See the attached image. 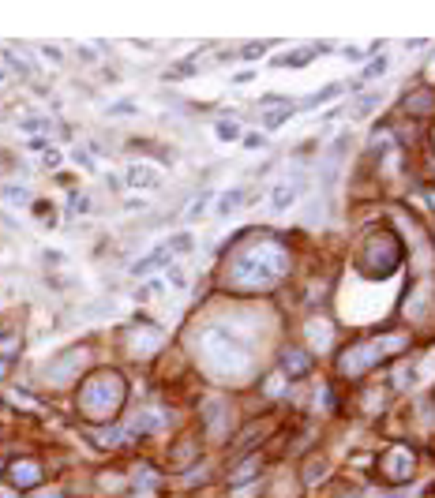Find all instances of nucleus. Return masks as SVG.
Listing matches in <instances>:
<instances>
[{"label":"nucleus","mask_w":435,"mask_h":498,"mask_svg":"<svg viewBox=\"0 0 435 498\" xmlns=\"http://www.w3.org/2000/svg\"><path fill=\"white\" fill-rule=\"evenodd\" d=\"M285 270H289V255L278 244H271V240H259V244L237 251V259H233V281L240 289H266Z\"/></svg>","instance_id":"obj_1"},{"label":"nucleus","mask_w":435,"mask_h":498,"mask_svg":"<svg viewBox=\"0 0 435 498\" xmlns=\"http://www.w3.org/2000/svg\"><path fill=\"white\" fill-rule=\"evenodd\" d=\"M203 356L214 367L218 375H229V379H240V375L252 367V345L229 326H207V334L199 337Z\"/></svg>","instance_id":"obj_2"},{"label":"nucleus","mask_w":435,"mask_h":498,"mask_svg":"<svg viewBox=\"0 0 435 498\" xmlns=\"http://www.w3.org/2000/svg\"><path fill=\"white\" fill-rule=\"evenodd\" d=\"M120 401H124V382H120L113 371H101L98 379H90L87 390H83V409H87L94 420L113 416Z\"/></svg>","instance_id":"obj_3"},{"label":"nucleus","mask_w":435,"mask_h":498,"mask_svg":"<svg viewBox=\"0 0 435 498\" xmlns=\"http://www.w3.org/2000/svg\"><path fill=\"white\" fill-rule=\"evenodd\" d=\"M124 184L135 191H158L162 188V172L154 165H143V161H132L124 169Z\"/></svg>","instance_id":"obj_4"},{"label":"nucleus","mask_w":435,"mask_h":498,"mask_svg":"<svg viewBox=\"0 0 435 498\" xmlns=\"http://www.w3.org/2000/svg\"><path fill=\"white\" fill-rule=\"evenodd\" d=\"M8 479H12L15 487H34L42 479V468H38V461H26V457H19V461H12L8 465Z\"/></svg>","instance_id":"obj_5"},{"label":"nucleus","mask_w":435,"mask_h":498,"mask_svg":"<svg viewBox=\"0 0 435 498\" xmlns=\"http://www.w3.org/2000/svg\"><path fill=\"white\" fill-rule=\"evenodd\" d=\"M300 191H304V180H293V184H278V188L271 191V210H289L293 202L300 199Z\"/></svg>","instance_id":"obj_6"},{"label":"nucleus","mask_w":435,"mask_h":498,"mask_svg":"<svg viewBox=\"0 0 435 498\" xmlns=\"http://www.w3.org/2000/svg\"><path fill=\"white\" fill-rule=\"evenodd\" d=\"M169 259H173V255L165 251V244H162V247H154L151 255L135 259V263H132V274H135V278H146V274H154V270H162V266H169Z\"/></svg>","instance_id":"obj_7"},{"label":"nucleus","mask_w":435,"mask_h":498,"mask_svg":"<svg viewBox=\"0 0 435 498\" xmlns=\"http://www.w3.org/2000/svg\"><path fill=\"white\" fill-rule=\"evenodd\" d=\"M282 371L289 375V379H300V375H308V371H312L308 353H300V348H285V356H282Z\"/></svg>","instance_id":"obj_8"},{"label":"nucleus","mask_w":435,"mask_h":498,"mask_svg":"<svg viewBox=\"0 0 435 498\" xmlns=\"http://www.w3.org/2000/svg\"><path fill=\"white\" fill-rule=\"evenodd\" d=\"M240 206H244V188L221 191V195L214 199V214H218V217H229V214H237Z\"/></svg>","instance_id":"obj_9"},{"label":"nucleus","mask_w":435,"mask_h":498,"mask_svg":"<svg viewBox=\"0 0 435 498\" xmlns=\"http://www.w3.org/2000/svg\"><path fill=\"white\" fill-rule=\"evenodd\" d=\"M316 45H308V49H297V53H285V57H278V60H271L274 68H304V64H308L312 57H316Z\"/></svg>","instance_id":"obj_10"},{"label":"nucleus","mask_w":435,"mask_h":498,"mask_svg":"<svg viewBox=\"0 0 435 498\" xmlns=\"http://www.w3.org/2000/svg\"><path fill=\"white\" fill-rule=\"evenodd\" d=\"M165 251H169V255H188V251H196V236H191V233H173L169 240H165Z\"/></svg>","instance_id":"obj_11"},{"label":"nucleus","mask_w":435,"mask_h":498,"mask_svg":"<svg viewBox=\"0 0 435 498\" xmlns=\"http://www.w3.org/2000/svg\"><path fill=\"white\" fill-rule=\"evenodd\" d=\"M207 206H214V195H210V191H199V195L188 202V210H184V217H188V221H196V217H203V214H207Z\"/></svg>","instance_id":"obj_12"},{"label":"nucleus","mask_w":435,"mask_h":498,"mask_svg":"<svg viewBox=\"0 0 435 498\" xmlns=\"http://www.w3.org/2000/svg\"><path fill=\"white\" fill-rule=\"evenodd\" d=\"M0 195H4L8 206H23V202H31V191H26L23 184H4V188H0Z\"/></svg>","instance_id":"obj_13"},{"label":"nucleus","mask_w":435,"mask_h":498,"mask_svg":"<svg viewBox=\"0 0 435 498\" xmlns=\"http://www.w3.org/2000/svg\"><path fill=\"white\" fill-rule=\"evenodd\" d=\"M19 348H23V337L15 334V330H4V334H0V359H12Z\"/></svg>","instance_id":"obj_14"},{"label":"nucleus","mask_w":435,"mask_h":498,"mask_svg":"<svg viewBox=\"0 0 435 498\" xmlns=\"http://www.w3.org/2000/svg\"><path fill=\"white\" fill-rule=\"evenodd\" d=\"M341 90H346V87H341V82H330V87H327V90H319V94H316V98H308V101H304V109H316V105H323V101L338 98V94H341Z\"/></svg>","instance_id":"obj_15"},{"label":"nucleus","mask_w":435,"mask_h":498,"mask_svg":"<svg viewBox=\"0 0 435 498\" xmlns=\"http://www.w3.org/2000/svg\"><path fill=\"white\" fill-rule=\"evenodd\" d=\"M289 113H293V105H282V109H271V113H266V116H263V127H271V132H274V127H282V124H285V120H289Z\"/></svg>","instance_id":"obj_16"},{"label":"nucleus","mask_w":435,"mask_h":498,"mask_svg":"<svg viewBox=\"0 0 435 498\" xmlns=\"http://www.w3.org/2000/svg\"><path fill=\"white\" fill-rule=\"evenodd\" d=\"M19 127H23V132H49V120H45V116H26V120H19Z\"/></svg>","instance_id":"obj_17"},{"label":"nucleus","mask_w":435,"mask_h":498,"mask_svg":"<svg viewBox=\"0 0 435 498\" xmlns=\"http://www.w3.org/2000/svg\"><path fill=\"white\" fill-rule=\"evenodd\" d=\"M214 132H218V139H221V143H229V139H237V135H240V127L233 124V120H221Z\"/></svg>","instance_id":"obj_18"},{"label":"nucleus","mask_w":435,"mask_h":498,"mask_svg":"<svg viewBox=\"0 0 435 498\" xmlns=\"http://www.w3.org/2000/svg\"><path fill=\"white\" fill-rule=\"evenodd\" d=\"M38 49H42V57H49V64H64V49H60V45L45 42V45H38Z\"/></svg>","instance_id":"obj_19"},{"label":"nucleus","mask_w":435,"mask_h":498,"mask_svg":"<svg viewBox=\"0 0 435 498\" xmlns=\"http://www.w3.org/2000/svg\"><path fill=\"white\" fill-rule=\"evenodd\" d=\"M162 289H165L162 281H151V285H143V289L135 292V300H151V296H162Z\"/></svg>","instance_id":"obj_20"},{"label":"nucleus","mask_w":435,"mask_h":498,"mask_svg":"<svg viewBox=\"0 0 435 498\" xmlns=\"http://www.w3.org/2000/svg\"><path fill=\"white\" fill-rule=\"evenodd\" d=\"M4 64L15 71V75H31V68H26V64H23L19 57H15V53H4Z\"/></svg>","instance_id":"obj_21"},{"label":"nucleus","mask_w":435,"mask_h":498,"mask_svg":"<svg viewBox=\"0 0 435 498\" xmlns=\"http://www.w3.org/2000/svg\"><path fill=\"white\" fill-rule=\"evenodd\" d=\"M266 49H271V42H252V45H244V60H255V57H263Z\"/></svg>","instance_id":"obj_22"},{"label":"nucleus","mask_w":435,"mask_h":498,"mask_svg":"<svg viewBox=\"0 0 435 498\" xmlns=\"http://www.w3.org/2000/svg\"><path fill=\"white\" fill-rule=\"evenodd\" d=\"M169 285L173 289H188V274H184L180 266H169Z\"/></svg>","instance_id":"obj_23"},{"label":"nucleus","mask_w":435,"mask_h":498,"mask_svg":"<svg viewBox=\"0 0 435 498\" xmlns=\"http://www.w3.org/2000/svg\"><path fill=\"white\" fill-rule=\"evenodd\" d=\"M90 210V199L79 195V191H71V214H87Z\"/></svg>","instance_id":"obj_24"},{"label":"nucleus","mask_w":435,"mask_h":498,"mask_svg":"<svg viewBox=\"0 0 435 498\" xmlns=\"http://www.w3.org/2000/svg\"><path fill=\"white\" fill-rule=\"evenodd\" d=\"M386 68H391V60H386V57H379V60L372 64V68H368V71H364V79H375V75H383V71H386Z\"/></svg>","instance_id":"obj_25"},{"label":"nucleus","mask_w":435,"mask_h":498,"mask_svg":"<svg viewBox=\"0 0 435 498\" xmlns=\"http://www.w3.org/2000/svg\"><path fill=\"white\" fill-rule=\"evenodd\" d=\"M34 217L49 221V225H53V221H57V217H53V206H49V202H34Z\"/></svg>","instance_id":"obj_26"},{"label":"nucleus","mask_w":435,"mask_h":498,"mask_svg":"<svg viewBox=\"0 0 435 498\" xmlns=\"http://www.w3.org/2000/svg\"><path fill=\"white\" fill-rule=\"evenodd\" d=\"M42 161H45V165H49V169H57V165L64 161V154H60V150H53V146H49V150H45V154H42Z\"/></svg>","instance_id":"obj_27"},{"label":"nucleus","mask_w":435,"mask_h":498,"mask_svg":"<svg viewBox=\"0 0 435 498\" xmlns=\"http://www.w3.org/2000/svg\"><path fill=\"white\" fill-rule=\"evenodd\" d=\"M71 158H76V161L83 165V169H94V158H90L87 150H71Z\"/></svg>","instance_id":"obj_28"},{"label":"nucleus","mask_w":435,"mask_h":498,"mask_svg":"<svg viewBox=\"0 0 435 498\" xmlns=\"http://www.w3.org/2000/svg\"><path fill=\"white\" fill-rule=\"evenodd\" d=\"M79 57L87 64H94V49H90V45H79Z\"/></svg>","instance_id":"obj_29"},{"label":"nucleus","mask_w":435,"mask_h":498,"mask_svg":"<svg viewBox=\"0 0 435 498\" xmlns=\"http://www.w3.org/2000/svg\"><path fill=\"white\" fill-rule=\"evenodd\" d=\"M244 146H252V150L255 146H263V135H244Z\"/></svg>","instance_id":"obj_30"},{"label":"nucleus","mask_w":435,"mask_h":498,"mask_svg":"<svg viewBox=\"0 0 435 498\" xmlns=\"http://www.w3.org/2000/svg\"><path fill=\"white\" fill-rule=\"evenodd\" d=\"M132 109H135L132 101H120V105H113V109H109V113H132Z\"/></svg>","instance_id":"obj_31"},{"label":"nucleus","mask_w":435,"mask_h":498,"mask_svg":"<svg viewBox=\"0 0 435 498\" xmlns=\"http://www.w3.org/2000/svg\"><path fill=\"white\" fill-rule=\"evenodd\" d=\"M0 82H4V68H0Z\"/></svg>","instance_id":"obj_32"}]
</instances>
